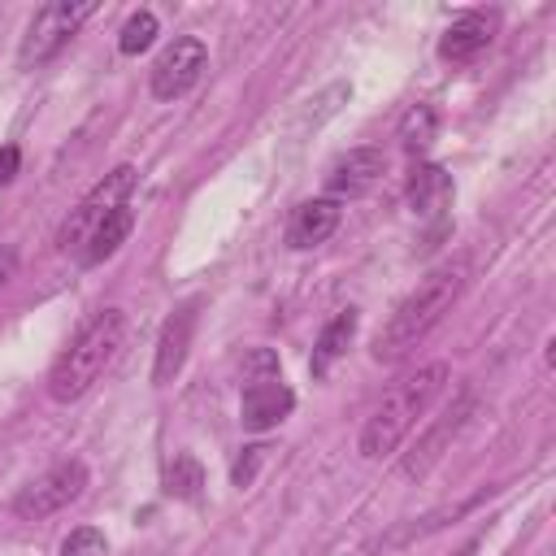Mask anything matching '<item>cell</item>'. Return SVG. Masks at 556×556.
Returning a JSON list of instances; mask_svg holds the SVG:
<instances>
[{"mask_svg": "<svg viewBox=\"0 0 556 556\" xmlns=\"http://www.w3.org/2000/svg\"><path fill=\"white\" fill-rule=\"evenodd\" d=\"M434 135H439V113H434V104H413V109L400 117V148H404L408 156H426L430 143H434Z\"/></svg>", "mask_w": 556, "mask_h": 556, "instance_id": "cell-17", "label": "cell"}, {"mask_svg": "<svg viewBox=\"0 0 556 556\" xmlns=\"http://www.w3.org/2000/svg\"><path fill=\"white\" fill-rule=\"evenodd\" d=\"M13 269H17V252H13V248H0V291L9 287Z\"/></svg>", "mask_w": 556, "mask_h": 556, "instance_id": "cell-23", "label": "cell"}, {"mask_svg": "<svg viewBox=\"0 0 556 556\" xmlns=\"http://www.w3.org/2000/svg\"><path fill=\"white\" fill-rule=\"evenodd\" d=\"M96 9H100L96 0H83V4L56 0V4L35 9L30 26H26L22 43H17V65H22V70H39V65H48V61L78 35V26H83Z\"/></svg>", "mask_w": 556, "mask_h": 556, "instance_id": "cell-6", "label": "cell"}, {"mask_svg": "<svg viewBox=\"0 0 556 556\" xmlns=\"http://www.w3.org/2000/svg\"><path fill=\"white\" fill-rule=\"evenodd\" d=\"M161 486H165V495L169 500H200V491H204V465L191 456V452H178L169 465H165V478H161Z\"/></svg>", "mask_w": 556, "mask_h": 556, "instance_id": "cell-18", "label": "cell"}, {"mask_svg": "<svg viewBox=\"0 0 556 556\" xmlns=\"http://www.w3.org/2000/svg\"><path fill=\"white\" fill-rule=\"evenodd\" d=\"M408 208L421 217V222H430L434 230H443V222H447V208H452V174L443 169V165H426V161H417L413 165V174H408Z\"/></svg>", "mask_w": 556, "mask_h": 556, "instance_id": "cell-12", "label": "cell"}, {"mask_svg": "<svg viewBox=\"0 0 556 556\" xmlns=\"http://www.w3.org/2000/svg\"><path fill=\"white\" fill-rule=\"evenodd\" d=\"M17 165H22V152H17L13 143H4V148H0V187L17 178Z\"/></svg>", "mask_w": 556, "mask_h": 556, "instance_id": "cell-22", "label": "cell"}, {"mask_svg": "<svg viewBox=\"0 0 556 556\" xmlns=\"http://www.w3.org/2000/svg\"><path fill=\"white\" fill-rule=\"evenodd\" d=\"M191 334H195V304H178L161 334H156V356H152V382L165 387L178 378V369L187 365V348H191Z\"/></svg>", "mask_w": 556, "mask_h": 556, "instance_id": "cell-11", "label": "cell"}, {"mask_svg": "<svg viewBox=\"0 0 556 556\" xmlns=\"http://www.w3.org/2000/svg\"><path fill=\"white\" fill-rule=\"evenodd\" d=\"M204 65H208L204 39L178 35V39L156 56V65H152V96H156V100H178V96H187V91L200 83Z\"/></svg>", "mask_w": 556, "mask_h": 556, "instance_id": "cell-8", "label": "cell"}, {"mask_svg": "<svg viewBox=\"0 0 556 556\" xmlns=\"http://www.w3.org/2000/svg\"><path fill=\"white\" fill-rule=\"evenodd\" d=\"M83 491H87V465H83L78 456H70V460L43 469L35 482H26V486L17 491V500H13V513H17L22 521H43V517L70 508Z\"/></svg>", "mask_w": 556, "mask_h": 556, "instance_id": "cell-7", "label": "cell"}, {"mask_svg": "<svg viewBox=\"0 0 556 556\" xmlns=\"http://www.w3.org/2000/svg\"><path fill=\"white\" fill-rule=\"evenodd\" d=\"M130 191H135V165L109 169V174L70 208V217H65L61 230H56V248H61V252H83V243L91 239V230H96L104 217H113L117 208H126Z\"/></svg>", "mask_w": 556, "mask_h": 556, "instance_id": "cell-5", "label": "cell"}, {"mask_svg": "<svg viewBox=\"0 0 556 556\" xmlns=\"http://www.w3.org/2000/svg\"><path fill=\"white\" fill-rule=\"evenodd\" d=\"M122 339H126V313L122 308H100L91 321H83L78 334L70 339V348L48 369V395L56 404L83 400L104 378V369L113 365Z\"/></svg>", "mask_w": 556, "mask_h": 556, "instance_id": "cell-3", "label": "cell"}, {"mask_svg": "<svg viewBox=\"0 0 556 556\" xmlns=\"http://www.w3.org/2000/svg\"><path fill=\"white\" fill-rule=\"evenodd\" d=\"M495 35H500V9H469V13L452 17V26L439 35V56L452 65H465V61L482 56Z\"/></svg>", "mask_w": 556, "mask_h": 556, "instance_id": "cell-9", "label": "cell"}, {"mask_svg": "<svg viewBox=\"0 0 556 556\" xmlns=\"http://www.w3.org/2000/svg\"><path fill=\"white\" fill-rule=\"evenodd\" d=\"M256 460H261V447H248V456H239V460H235L230 482H235V486H248V482H252V473H256Z\"/></svg>", "mask_w": 556, "mask_h": 556, "instance_id": "cell-21", "label": "cell"}, {"mask_svg": "<svg viewBox=\"0 0 556 556\" xmlns=\"http://www.w3.org/2000/svg\"><path fill=\"white\" fill-rule=\"evenodd\" d=\"M465 282H469V256H465V252L439 261V265L395 304V313H391V317L382 321V330L374 334V361H387V365L404 361V356L443 321V313H452V304L460 300Z\"/></svg>", "mask_w": 556, "mask_h": 556, "instance_id": "cell-1", "label": "cell"}, {"mask_svg": "<svg viewBox=\"0 0 556 556\" xmlns=\"http://www.w3.org/2000/svg\"><path fill=\"white\" fill-rule=\"evenodd\" d=\"M356 326H361V313H356V308H343V313H334V317L326 321V330H321V339H317V348H313V378H326V374H330V365L352 348Z\"/></svg>", "mask_w": 556, "mask_h": 556, "instance_id": "cell-15", "label": "cell"}, {"mask_svg": "<svg viewBox=\"0 0 556 556\" xmlns=\"http://www.w3.org/2000/svg\"><path fill=\"white\" fill-rule=\"evenodd\" d=\"M295 408L291 387L282 382L278 356L269 348H252L243 356V395H239V421L243 430H274Z\"/></svg>", "mask_w": 556, "mask_h": 556, "instance_id": "cell-4", "label": "cell"}, {"mask_svg": "<svg viewBox=\"0 0 556 556\" xmlns=\"http://www.w3.org/2000/svg\"><path fill=\"white\" fill-rule=\"evenodd\" d=\"M382 174H387L382 148H352L330 165L326 191H330V200H356V195H369L382 182Z\"/></svg>", "mask_w": 556, "mask_h": 556, "instance_id": "cell-10", "label": "cell"}, {"mask_svg": "<svg viewBox=\"0 0 556 556\" xmlns=\"http://www.w3.org/2000/svg\"><path fill=\"white\" fill-rule=\"evenodd\" d=\"M104 552H109V543H104V534L96 526H78L61 543V556H104Z\"/></svg>", "mask_w": 556, "mask_h": 556, "instance_id": "cell-20", "label": "cell"}, {"mask_svg": "<svg viewBox=\"0 0 556 556\" xmlns=\"http://www.w3.org/2000/svg\"><path fill=\"white\" fill-rule=\"evenodd\" d=\"M152 39H156V13H152V9H139V13L126 17V26H122V35H117V52H122V56H139Z\"/></svg>", "mask_w": 556, "mask_h": 556, "instance_id": "cell-19", "label": "cell"}, {"mask_svg": "<svg viewBox=\"0 0 556 556\" xmlns=\"http://www.w3.org/2000/svg\"><path fill=\"white\" fill-rule=\"evenodd\" d=\"M465 413H469V404H456L452 413H443V417H439V421H434V426L413 443V452H408V456H404V465H400V469H404V478H426V473L434 469V460L443 456V443L460 430Z\"/></svg>", "mask_w": 556, "mask_h": 556, "instance_id": "cell-14", "label": "cell"}, {"mask_svg": "<svg viewBox=\"0 0 556 556\" xmlns=\"http://www.w3.org/2000/svg\"><path fill=\"white\" fill-rule=\"evenodd\" d=\"M447 378H452L447 361H430V365L404 374L400 382H391V387L382 391V400L374 404L365 430H361V456H365V460L391 456V452L404 443V434L421 421V413L439 400V391L447 387Z\"/></svg>", "mask_w": 556, "mask_h": 556, "instance_id": "cell-2", "label": "cell"}, {"mask_svg": "<svg viewBox=\"0 0 556 556\" xmlns=\"http://www.w3.org/2000/svg\"><path fill=\"white\" fill-rule=\"evenodd\" d=\"M130 226H135V213H130V204L126 208H117L113 217H104L96 230H91V239L83 243V252H78V261L83 265H104L122 243H126V235H130Z\"/></svg>", "mask_w": 556, "mask_h": 556, "instance_id": "cell-16", "label": "cell"}, {"mask_svg": "<svg viewBox=\"0 0 556 556\" xmlns=\"http://www.w3.org/2000/svg\"><path fill=\"white\" fill-rule=\"evenodd\" d=\"M339 217H343V208H339V200H330V195L295 204L291 217H287V248L308 252V248L326 243V239L339 230Z\"/></svg>", "mask_w": 556, "mask_h": 556, "instance_id": "cell-13", "label": "cell"}]
</instances>
